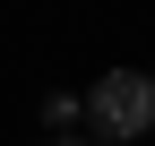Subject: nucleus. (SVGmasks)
<instances>
[{"label": "nucleus", "instance_id": "f257e3e1", "mask_svg": "<svg viewBox=\"0 0 155 146\" xmlns=\"http://www.w3.org/2000/svg\"><path fill=\"white\" fill-rule=\"evenodd\" d=\"M86 120H95L104 146H138L155 129V78H147V69H104L95 95H86Z\"/></svg>", "mask_w": 155, "mask_h": 146}, {"label": "nucleus", "instance_id": "f03ea898", "mask_svg": "<svg viewBox=\"0 0 155 146\" xmlns=\"http://www.w3.org/2000/svg\"><path fill=\"white\" fill-rule=\"evenodd\" d=\"M78 120H86V103H78V95H43V129H52V138L78 129Z\"/></svg>", "mask_w": 155, "mask_h": 146}, {"label": "nucleus", "instance_id": "7ed1b4c3", "mask_svg": "<svg viewBox=\"0 0 155 146\" xmlns=\"http://www.w3.org/2000/svg\"><path fill=\"white\" fill-rule=\"evenodd\" d=\"M52 146H86V138H69V129H61V138H52Z\"/></svg>", "mask_w": 155, "mask_h": 146}]
</instances>
